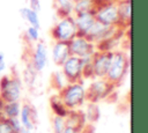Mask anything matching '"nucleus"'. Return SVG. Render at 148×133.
Here are the masks:
<instances>
[{
	"instance_id": "nucleus-20",
	"label": "nucleus",
	"mask_w": 148,
	"mask_h": 133,
	"mask_svg": "<svg viewBox=\"0 0 148 133\" xmlns=\"http://www.w3.org/2000/svg\"><path fill=\"white\" fill-rule=\"evenodd\" d=\"M51 109H52V111L56 116H60V117H66L69 112V110L65 106V104L62 103L59 95L53 96L51 98Z\"/></svg>"
},
{
	"instance_id": "nucleus-10",
	"label": "nucleus",
	"mask_w": 148,
	"mask_h": 133,
	"mask_svg": "<svg viewBox=\"0 0 148 133\" xmlns=\"http://www.w3.org/2000/svg\"><path fill=\"white\" fill-rule=\"evenodd\" d=\"M47 65V47L43 42H36L31 56V66L36 72H42Z\"/></svg>"
},
{
	"instance_id": "nucleus-26",
	"label": "nucleus",
	"mask_w": 148,
	"mask_h": 133,
	"mask_svg": "<svg viewBox=\"0 0 148 133\" xmlns=\"http://www.w3.org/2000/svg\"><path fill=\"white\" fill-rule=\"evenodd\" d=\"M29 1V7L31 8V9H34L35 12H37V13H39V10H40V0H28Z\"/></svg>"
},
{
	"instance_id": "nucleus-28",
	"label": "nucleus",
	"mask_w": 148,
	"mask_h": 133,
	"mask_svg": "<svg viewBox=\"0 0 148 133\" xmlns=\"http://www.w3.org/2000/svg\"><path fill=\"white\" fill-rule=\"evenodd\" d=\"M6 69V62L5 60H0V73H2Z\"/></svg>"
},
{
	"instance_id": "nucleus-11",
	"label": "nucleus",
	"mask_w": 148,
	"mask_h": 133,
	"mask_svg": "<svg viewBox=\"0 0 148 133\" xmlns=\"http://www.w3.org/2000/svg\"><path fill=\"white\" fill-rule=\"evenodd\" d=\"M74 22L76 25V30L79 35H86L90 27L94 24L96 21L94 13H80V14H74Z\"/></svg>"
},
{
	"instance_id": "nucleus-2",
	"label": "nucleus",
	"mask_w": 148,
	"mask_h": 133,
	"mask_svg": "<svg viewBox=\"0 0 148 133\" xmlns=\"http://www.w3.org/2000/svg\"><path fill=\"white\" fill-rule=\"evenodd\" d=\"M62 103L68 110H73L80 106L86 99V88L80 82H68L59 94Z\"/></svg>"
},
{
	"instance_id": "nucleus-6",
	"label": "nucleus",
	"mask_w": 148,
	"mask_h": 133,
	"mask_svg": "<svg viewBox=\"0 0 148 133\" xmlns=\"http://www.w3.org/2000/svg\"><path fill=\"white\" fill-rule=\"evenodd\" d=\"M113 87L114 86L105 77H95L88 89H86V99H89L92 103L101 101L111 94Z\"/></svg>"
},
{
	"instance_id": "nucleus-25",
	"label": "nucleus",
	"mask_w": 148,
	"mask_h": 133,
	"mask_svg": "<svg viewBox=\"0 0 148 133\" xmlns=\"http://www.w3.org/2000/svg\"><path fill=\"white\" fill-rule=\"evenodd\" d=\"M9 121H10V124H12V126H13V130H14L16 133H21V132H22L23 127H22V125H21V123H20V120H18V117H16V118H10Z\"/></svg>"
},
{
	"instance_id": "nucleus-31",
	"label": "nucleus",
	"mask_w": 148,
	"mask_h": 133,
	"mask_svg": "<svg viewBox=\"0 0 148 133\" xmlns=\"http://www.w3.org/2000/svg\"><path fill=\"white\" fill-rule=\"evenodd\" d=\"M0 60H5V56L2 52H0Z\"/></svg>"
},
{
	"instance_id": "nucleus-19",
	"label": "nucleus",
	"mask_w": 148,
	"mask_h": 133,
	"mask_svg": "<svg viewBox=\"0 0 148 133\" xmlns=\"http://www.w3.org/2000/svg\"><path fill=\"white\" fill-rule=\"evenodd\" d=\"M20 110H21V105H20L18 101H13V102H5L1 111L5 116V118L10 119V118L18 117Z\"/></svg>"
},
{
	"instance_id": "nucleus-23",
	"label": "nucleus",
	"mask_w": 148,
	"mask_h": 133,
	"mask_svg": "<svg viewBox=\"0 0 148 133\" xmlns=\"http://www.w3.org/2000/svg\"><path fill=\"white\" fill-rule=\"evenodd\" d=\"M25 37L30 40V42H38L39 40V29L29 25L25 30Z\"/></svg>"
},
{
	"instance_id": "nucleus-8",
	"label": "nucleus",
	"mask_w": 148,
	"mask_h": 133,
	"mask_svg": "<svg viewBox=\"0 0 148 133\" xmlns=\"http://www.w3.org/2000/svg\"><path fill=\"white\" fill-rule=\"evenodd\" d=\"M68 46H69L71 54L80 57V58L86 54L96 52V45L92 42H90L86 36L79 35V34L75 35L68 42Z\"/></svg>"
},
{
	"instance_id": "nucleus-27",
	"label": "nucleus",
	"mask_w": 148,
	"mask_h": 133,
	"mask_svg": "<svg viewBox=\"0 0 148 133\" xmlns=\"http://www.w3.org/2000/svg\"><path fill=\"white\" fill-rule=\"evenodd\" d=\"M61 133H80V131L76 130V128H74V127H71V126H67L66 125Z\"/></svg>"
},
{
	"instance_id": "nucleus-16",
	"label": "nucleus",
	"mask_w": 148,
	"mask_h": 133,
	"mask_svg": "<svg viewBox=\"0 0 148 133\" xmlns=\"http://www.w3.org/2000/svg\"><path fill=\"white\" fill-rule=\"evenodd\" d=\"M74 0H54V8L58 16H68L73 15Z\"/></svg>"
},
{
	"instance_id": "nucleus-13",
	"label": "nucleus",
	"mask_w": 148,
	"mask_h": 133,
	"mask_svg": "<svg viewBox=\"0 0 148 133\" xmlns=\"http://www.w3.org/2000/svg\"><path fill=\"white\" fill-rule=\"evenodd\" d=\"M117 1V8H118V15L120 21V27H128L131 24V17H132V3L131 0H116Z\"/></svg>"
},
{
	"instance_id": "nucleus-17",
	"label": "nucleus",
	"mask_w": 148,
	"mask_h": 133,
	"mask_svg": "<svg viewBox=\"0 0 148 133\" xmlns=\"http://www.w3.org/2000/svg\"><path fill=\"white\" fill-rule=\"evenodd\" d=\"M20 15L22 16L23 20H25L30 25L39 29L40 28V21H39V16L38 13L35 12L34 9H31L30 7H22L20 9Z\"/></svg>"
},
{
	"instance_id": "nucleus-24",
	"label": "nucleus",
	"mask_w": 148,
	"mask_h": 133,
	"mask_svg": "<svg viewBox=\"0 0 148 133\" xmlns=\"http://www.w3.org/2000/svg\"><path fill=\"white\" fill-rule=\"evenodd\" d=\"M0 133H16L13 130V126H12L9 119L5 118V119L0 120Z\"/></svg>"
},
{
	"instance_id": "nucleus-15",
	"label": "nucleus",
	"mask_w": 148,
	"mask_h": 133,
	"mask_svg": "<svg viewBox=\"0 0 148 133\" xmlns=\"http://www.w3.org/2000/svg\"><path fill=\"white\" fill-rule=\"evenodd\" d=\"M32 113H34V111H32V109H31V106L30 105H28V104H25V105H23L22 108H21V110H20V123H21V125H22V127L24 128V130H29V131H31V130H34V118H32Z\"/></svg>"
},
{
	"instance_id": "nucleus-18",
	"label": "nucleus",
	"mask_w": 148,
	"mask_h": 133,
	"mask_svg": "<svg viewBox=\"0 0 148 133\" xmlns=\"http://www.w3.org/2000/svg\"><path fill=\"white\" fill-rule=\"evenodd\" d=\"M84 118L86 116L81 112H75V111H72L69 110L68 114L65 117L66 119V125L67 126H71V127H74L76 130H81L84 125Z\"/></svg>"
},
{
	"instance_id": "nucleus-14",
	"label": "nucleus",
	"mask_w": 148,
	"mask_h": 133,
	"mask_svg": "<svg viewBox=\"0 0 148 133\" xmlns=\"http://www.w3.org/2000/svg\"><path fill=\"white\" fill-rule=\"evenodd\" d=\"M101 0H76L74 2L73 15L80 13H94Z\"/></svg>"
},
{
	"instance_id": "nucleus-9",
	"label": "nucleus",
	"mask_w": 148,
	"mask_h": 133,
	"mask_svg": "<svg viewBox=\"0 0 148 133\" xmlns=\"http://www.w3.org/2000/svg\"><path fill=\"white\" fill-rule=\"evenodd\" d=\"M112 51H96L91 61L92 77H104L110 64Z\"/></svg>"
},
{
	"instance_id": "nucleus-33",
	"label": "nucleus",
	"mask_w": 148,
	"mask_h": 133,
	"mask_svg": "<svg viewBox=\"0 0 148 133\" xmlns=\"http://www.w3.org/2000/svg\"><path fill=\"white\" fill-rule=\"evenodd\" d=\"M74 1H76V0H74Z\"/></svg>"
},
{
	"instance_id": "nucleus-32",
	"label": "nucleus",
	"mask_w": 148,
	"mask_h": 133,
	"mask_svg": "<svg viewBox=\"0 0 148 133\" xmlns=\"http://www.w3.org/2000/svg\"><path fill=\"white\" fill-rule=\"evenodd\" d=\"M2 119H5V116H3L2 111H0V120H2Z\"/></svg>"
},
{
	"instance_id": "nucleus-30",
	"label": "nucleus",
	"mask_w": 148,
	"mask_h": 133,
	"mask_svg": "<svg viewBox=\"0 0 148 133\" xmlns=\"http://www.w3.org/2000/svg\"><path fill=\"white\" fill-rule=\"evenodd\" d=\"M21 133H36V132H31V131H29V130H22V132Z\"/></svg>"
},
{
	"instance_id": "nucleus-21",
	"label": "nucleus",
	"mask_w": 148,
	"mask_h": 133,
	"mask_svg": "<svg viewBox=\"0 0 148 133\" xmlns=\"http://www.w3.org/2000/svg\"><path fill=\"white\" fill-rule=\"evenodd\" d=\"M51 81H52V84L54 88H57L58 90H61L67 83H68V80L67 77L65 76V74L61 72V71H58V72H54L52 74V77H51Z\"/></svg>"
},
{
	"instance_id": "nucleus-29",
	"label": "nucleus",
	"mask_w": 148,
	"mask_h": 133,
	"mask_svg": "<svg viewBox=\"0 0 148 133\" xmlns=\"http://www.w3.org/2000/svg\"><path fill=\"white\" fill-rule=\"evenodd\" d=\"M3 104H5V101H3V99L0 97V111L2 110V106H3Z\"/></svg>"
},
{
	"instance_id": "nucleus-5",
	"label": "nucleus",
	"mask_w": 148,
	"mask_h": 133,
	"mask_svg": "<svg viewBox=\"0 0 148 133\" xmlns=\"http://www.w3.org/2000/svg\"><path fill=\"white\" fill-rule=\"evenodd\" d=\"M22 95V83L18 77L3 76L0 80V97L5 102L18 101Z\"/></svg>"
},
{
	"instance_id": "nucleus-7",
	"label": "nucleus",
	"mask_w": 148,
	"mask_h": 133,
	"mask_svg": "<svg viewBox=\"0 0 148 133\" xmlns=\"http://www.w3.org/2000/svg\"><path fill=\"white\" fill-rule=\"evenodd\" d=\"M61 72L67 77L68 82L81 81L83 77V64L80 57L71 54L61 65Z\"/></svg>"
},
{
	"instance_id": "nucleus-1",
	"label": "nucleus",
	"mask_w": 148,
	"mask_h": 133,
	"mask_svg": "<svg viewBox=\"0 0 148 133\" xmlns=\"http://www.w3.org/2000/svg\"><path fill=\"white\" fill-rule=\"evenodd\" d=\"M128 67H130V60L126 53L120 50L112 51L110 64L104 77L113 86H117L124 80L128 71Z\"/></svg>"
},
{
	"instance_id": "nucleus-22",
	"label": "nucleus",
	"mask_w": 148,
	"mask_h": 133,
	"mask_svg": "<svg viewBox=\"0 0 148 133\" xmlns=\"http://www.w3.org/2000/svg\"><path fill=\"white\" fill-rule=\"evenodd\" d=\"M66 126V119L65 117H60V116H56L52 119V127H53V133H61L62 130Z\"/></svg>"
},
{
	"instance_id": "nucleus-3",
	"label": "nucleus",
	"mask_w": 148,
	"mask_h": 133,
	"mask_svg": "<svg viewBox=\"0 0 148 133\" xmlns=\"http://www.w3.org/2000/svg\"><path fill=\"white\" fill-rule=\"evenodd\" d=\"M96 21L106 25H120L117 1L116 0H101L94 12Z\"/></svg>"
},
{
	"instance_id": "nucleus-4",
	"label": "nucleus",
	"mask_w": 148,
	"mask_h": 133,
	"mask_svg": "<svg viewBox=\"0 0 148 133\" xmlns=\"http://www.w3.org/2000/svg\"><path fill=\"white\" fill-rule=\"evenodd\" d=\"M51 35L54 40L66 42V43H68L75 35H77L73 15L60 16L57 23L53 25L51 30Z\"/></svg>"
},
{
	"instance_id": "nucleus-12",
	"label": "nucleus",
	"mask_w": 148,
	"mask_h": 133,
	"mask_svg": "<svg viewBox=\"0 0 148 133\" xmlns=\"http://www.w3.org/2000/svg\"><path fill=\"white\" fill-rule=\"evenodd\" d=\"M69 56H71V52H69L68 43L56 40L51 50V57H52L53 62L60 66Z\"/></svg>"
}]
</instances>
